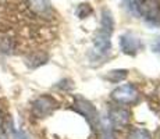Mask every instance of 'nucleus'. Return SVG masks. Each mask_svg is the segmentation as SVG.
I'll return each mask as SVG.
<instances>
[{
  "label": "nucleus",
  "instance_id": "f257e3e1",
  "mask_svg": "<svg viewBox=\"0 0 160 139\" xmlns=\"http://www.w3.org/2000/svg\"><path fill=\"white\" fill-rule=\"evenodd\" d=\"M72 109L78 111L79 114H82L93 129L99 128V114H98V110L95 109L91 102H88L87 99H84L82 96H75L74 97Z\"/></svg>",
  "mask_w": 160,
  "mask_h": 139
},
{
  "label": "nucleus",
  "instance_id": "f03ea898",
  "mask_svg": "<svg viewBox=\"0 0 160 139\" xmlns=\"http://www.w3.org/2000/svg\"><path fill=\"white\" fill-rule=\"evenodd\" d=\"M112 97L118 103H124V104H134L138 102L139 99V93H138L137 88L131 83L127 85H121L118 88H116L112 93Z\"/></svg>",
  "mask_w": 160,
  "mask_h": 139
},
{
  "label": "nucleus",
  "instance_id": "7ed1b4c3",
  "mask_svg": "<svg viewBox=\"0 0 160 139\" xmlns=\"http://www.w3.org/2000/svg\"><path fill=\"white\" fill-rule=\"evenodd\" d=\"M57 109V102L50 96H41L32 103V113L38 118H45Z\"/></svg>",
  "mask_w": 160,
  "mask_h": 139
},
{
  "label": "nucleus",
  "instance_id": "20e7f679",
  "mask_svg": "<svg viewBox=\"0 0 160 139\" xmlns=\"http://www.w3.org/2000/svg\"><path fill=\"white\" fill-rule=\"evenodd\" d=\"M27 8L31 14L43 20H50L53 17V7L49 0H25Z\"/></svg>",
  "mask_w": 160,
  "mask_h": 139
},
{
  "label": "nucleus",
  "instance_id": "39448f33",
  "mask_svg": "<svg viewBox=\"0 0 160 139\" xmlns=\"http://www.w3.org/2000/svg\"><path fill=\"white\" fill-rule=\"evenodd\" d=\"M138 11L148 20H155L160 13V6L158 0H141L138 3Z\"/></svg>",
  "mask_w": 160,
  "mask_h": 139
},
{
  "label": "nucleus",
  "instance_id": "423d86ee",
  "mask_svg": "<svg viewBox=\"0 0 160 139\" xmlns=\"http://www.w3.org/2000/svg\"><path fill=\"white\" fill-rule=\"evenodd\" d=\"M141 42L134 33H124L120 36V47L125 54H135L141 47Z\"/></svg>",
  "mask_w": 160,
  "mask_h": 139
},
{
  "label": "nucleus",
  "instance_id": "0eeeda50",
  "mask_svg": "<svg viewBox=\"0 0 160 139\" xmlns=\"http://www.w3.org/2000/svg\"><path fill=\"white\" fill-rule=\"evenodd\" d=\"M109 118L116 128H124V127H127L128 122H130V111L125 109H118V107H116V109L110 110Z\"/></svg>",
  "mask_w": 160,
  "mask_h": 139
},
{
  "label": "nucleus",
  "instance_id": "6e6552de",
  "mask_svg": "<svg viewBox=\"0 0 160 139\" xmlns=\"http://www.w3.org/2000/svg\"><path fill=\"white\" fill-rule=\"evenodd\" d=\"M93 46L99 53H104L110 49V33L99 31L93 38Z\"/></svg>",
  "mask_w": 160,
  "mask_h": 139
},
{
  "label": "nucleus",
  "instance_id": "1a4fd4ad",
  "mask_svg": "<svg viewBox=\"0 0 160 139\" xmlns=\"http://www.w3.org/2000/svg\"><path fill=\"white\" fill-rule=\"evenodd\" d=\"M14 50V38L6 31H0V54H10Z\"/></svg>",
  "mask_w": 160,
  "mask_h": 139
},
{
  "label": "nucleus",
  "instance_id": "9d476101",
  "mask_svg": "<svg viewBox=\"0 0 160 139\" xmlns=\"http://www.w3.org/2000/svg\"><path fill=\"white\" fill-rule=\"evenodd\" d=\"M113 28H114V21H113L112 13L109 10H103L102 11V29L100 31H104V32L112 35Z\"/></svg>",
  "mask_w": 160,
  "mask_h": 139
},
{
  "label": "nucleus",
  "instance_id": "9b49d317",
  "mask_svg": "<svg viewBox=\"0 0 160 139\" xmlns=\"http://www.w3.org/2000/svg\"><path fill=\"white\" fill-rule=\"evenodd\" d=\"M106 78L109 79L110 82H120V81H122V79H125L127 78V71L125 70H113V71H109L107 72V75H106Z\"/></svg>",
  "mask_w": 160,
  "mask_h": 139
},
{
  "label": "nucleus",
  "instance_id": "f8f14e48",
  "mask_svg": "<svg viewBox=\"0 0 160 139\" xmlns=\"http://www.w3.org/2000/svg\"><path fill=\"white\" fill-rule=\"evenodd\" d=\"M128 139H152V135L143 128H134L128 134Z\"/></svg>",
  "mask_w": 160,
  "mask_h": 139
},
{
  "label": "nucleus",
  "instance_id": "ddd939ff",
  "mask_svg": "<svg viewBox=\"0 0 160 139\" xmlns=\"http://www.w3.org/2000/svg\"><path fill=\"white\" fill-rule=\"evenodd\" d=\"M91 13H92V8H91V6L89 4H79L78 8H77V15H78L79 18L88 17Z\"/></svg>",
  "mask_w": 160,
  "mask_h": 139
},
{
  "label": "nucleus",
  "instance_id": "4468645a",
  "mask_svg": "<svg viewBox=\"0 0 160 139\" xmlns=\"http://www.w3.org/2000/svg\"><path fill=\"white\" fill-rule=\"evenodd\" d=\"M152 50L156 52V53H160V35L155 39V42L152 43Z\"/></svg>",
  "mask_w": 160,
  "mask_h": 139
},
{
  "label": "nucleus",
  "instance_id": "2eb2a0df",
  "mask_svg": "<svg viewBox=\"0 0 160 139\" xmlns=\"http://www.w3.org/2000/svg\"><path fill=\"white\" fill-rule=\"evenodd\" d=\"M15 139H28V137H27L24 132H15Z\"/></svg>",
  "mask_w": 160,
  "mask_h": 139
},
{
  "label": "nucleus",
  "instance_id": "dca6fc26",
  "mask_svg": "<svg viewBox=\"0 0 160 139\" xmlns=\"http://www.w3.org/2000/svg\"><path fill=\"white\" fill-rule=\"evenodd\" d=\"M0 139H3V138H2V137H0Z\"/></svg>",
  "mask_w": 160,
  "mask_h": 139
},
{
  "label": "nucleus",
  "instance_id": "f3484780",
  "mask_svg": "<svg viewBox=\"0 0 160 139\" xmlns=\"http://www.w3.org/2000/svg\"><path fill=\"white\" fill-rule=\"evenodd\" d=\"M159 6H160V3H159Z\"/></svg>",
  "mask_w": 160,
  "mask_h": 139
}]
</instances>
